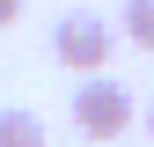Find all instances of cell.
<instances>
[{
  "label": "cell",
  "mask_w": 154,
  "mask_h": 147,
  "mask_svg": "<svg viewBox=\"0 0 154 147\" xmlns=\"http://www.w3.org/2000/svg\"><path fill=\"white\" fill-rule=\"evenodd\" d=\"M118 22H125V37H132L140 52H154V0H125Z\"/></svg>",
  "instance_id": "cell-4"
},
{
  "label": "cell",
  "mask_w": 154,
  "mask_h": 147,
  "mask_svg": "<svg viewBox=\"0 0 154 147\" xmlns=\"http://www.w3.org/2000/svg\"><path fill=\"white\" fill-rule=\"evenodd\" d=\"M0 147H44V118L37 110H0Z\"/></svg>",
  "instance_id": "cell-3"
},
{
  "label": "cell",
  "mask_w": 154,
  "mask_h": 147,
  "mask_svg": "<svg viewBox=\"0 0 154 147\" xmlns=\"http://www.w3.org/2000/svg\"><path fill=\"white\" fill-rule=\"evenodd\" d=\"M73 125H81L88 140H118V133H132V96H125V81H81L73 88Z\"/></svg>",
  "instance_id": "cell-2"
},
{
  "label": "cell",
  "mask_w": 154,
  "mask_h": 147,
  "mask_svg": "<svg viewBox=\"0 0 154 147\" xmlns=\"http://www.w3.org/2000/svg\"><path fill=\"white\" fill-rule=\"evenodd\" d=\"M15 15H22V0H0V30H8V22H15Z\"/></svg>",
  "instance_id": "cell-5"
},
{
  "label": "cell",
  "mask_w": 154,
  "mask_h": 147,
  "mask_svg": "<svg viewBox=\"0 0 154 147\" xmlns=\"http://www.w3.org/2000/svg\"><path fill=\"white\" fill-rule=\"evenodd\" d=\"M110 44H118V30H110L103 15H88V8H66L59 22H51V52H59V66H73V74H103Z\"/></svg>",
  "instance_id": "cell-1"
},
{
  "label": "cell",
  "mask_w": 154,
  "mask_h": 147,
  "mask_svg": "<svg viewBox=\"0 0 154 147\" xmlns=\"http://www.w3.org/2000/svg\"><path fill=\"white\" fill-rule=\"evenodd\" d=\"M147 133H154V110H147Z\"/></svg>",
  "instance_id": "cell-6"
}]
</instances>
